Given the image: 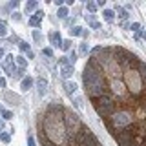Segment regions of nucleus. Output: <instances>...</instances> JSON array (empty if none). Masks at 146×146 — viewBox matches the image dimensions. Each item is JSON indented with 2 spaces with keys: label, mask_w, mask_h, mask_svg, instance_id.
<instances>
[{
  "label": "nucleus",
  "mask_w": 146,
  "mask_h": 146,
  "mask_svg": "<svg viewBox=\"0 0 146 146\" xmlns=\"http://www.w3.org/2000/svg\"><path fill=\"white\" fill-rule=\"evenodd\" d=\"M84 82L86 86L90 88V93L91 95H100L102 93V80H100L99 73L93 71V68L91 66H86V71H84Z\"/></svg>",
  "instance_id": "nucleus-1"
},
{
  "label": "nucleus",
  "mask_w": 146,
  "mask_h": 146,
  "mask_svg": "<svg viewBox=\"0 0 146 146\" xmlns=\"http://www.w3.org/2000/svg\"><path fill=\"white\" fill-rule=\"evenodd\" d=\"M126 84L130 86V90H133V91H139L141 90V80H139V75H137L135 71H128L126 73Z\"/></svg>",
  "instance_id": "nucleus-2"
},
{
  "label": "nucleus",
  "mask_w": 146,
  "mask_h": 146,
  "mask_svg": "<svg viewBox=\"0 0 146 146\" xmlns=\"http://www.w3.org/2000/svg\"><path fill=\"white\" fill-rule=\"evenodd\" d=\"M131 122V115L130 113H115L113 115V124L115 126H126V124H130Z\"/></svg>",
  "instance_id": "nucleus-3"
},
{
  "label": "nucleus",
  "mask_w": 146,
  "mask_h": 146,
  "mask_svg": "<svg viewBox=\"0 0 146 146\" xmlns=\"http://www.w3.org/2000/svg\"><path fill=\"white\" fill-rule=\"evenodd\" d=\"M66 122H68V126H70V130H73V131L79 128V117L71 111H66Z\"/></svg>",
  "instance_id": "nucleus-4"
},
{
  "label": "nucleus",
  "mask_w": 146,
  "mask_h": 146,
  "mask_svg": "<svg viewBox=\"0 0 146 146\" xmlns=\"http://www.w3.org/2000/svg\"><path fill=\"white\" fill-rule=\"evenodd\" d=\"M49 42H51L53 48H62L64 40L60 38V33H58V31H51V33H49Z\"/></svg>",
  "instance_id": "nucleus-5"
},
{
  "label": "nucleus",
  "mask_w": 146,
  "mask_h": 146,
  "mask_svg": "<svg viewBox=\"0 0 146 146\" xmlns=\"http://www.w3.org/2000/svg\"><path fill=\"white\" fill-rule=\"evenodd\" d=\"M36 88H38V95H40V97H44L46 91H48V80L40 77V79L36 80Z\"/></svg>",
  "instance_id": "nucleus-6"
},
{
  "label": "nucleus",
  "mask_w": 146,
  "mask_h": 146,
  "mask_svg": "<svg viewBox=\"0 0 146 146\" xmlns=\"http://www.w3.org/2000/svg\"><path fill=\"white\" fill-rule=\"evenodd\" d=\"M64 90H66V93L73 99V93L77 91V84H75V82H71V80H66V82H64Z\"/></svg>",
  "instance_id": "nucleus-7"
},
{
  "label": "nucleus",
  "mask_w": 146,
  "mask_h": 146,
  "mask_svg": "<svg viewBox=\"0 0 146 146\" xmlns=\"http://www.w3.org/2000/svg\"><path fill=\"white\" fill-rule=\"evenodd\" d=\"M31 88H33V79L26 77V79L22 80V91H29Z\"/></svg>",
  "instance_id": "nucleus-8"
},
{
  "label": "nucleus",
  "mask_w": 146,
  "mask_h": 146,
  "mask_svg": "<svg viewBox=\"0 0 146 146\" xmlns=\"http://www.w3.org/2000/svg\"><path fill=\"white\" fill-rule=\"evenodd\" d=\"M60 71H62L60 75L64 77V79H70V77L73 75V66H66V68H62Z\"/></svg>",
  "instance_id": "nucleus-9"
},
{
  "label": "nucleus",
  "mask_w": 146,
  "mask_h": 146,
  "mask_svg": "<svg viewBox=\"0 0 146 146\" xmlns=\"http://www.w3.org/2000/svg\"><path fill=\"white\" fill-rule=\"evenodd\" d=\"M102 17H104V20H106V22H113V11H111V9H104Z\"/></svg>",
  "instance_id": "nucleus-10"
},
{
  "label": "nucleus",
  "mask_w": 146,
  "mask_h": 146,
  "mask_svg": "<svg viewBox=\"0 0 146 146\" xmlns=\"http://www.w3.org/2000/svg\"><path fill=\"white\" fill-rule=\"evenodd\" d=\"M35 9H36V2L31 0V2L26 4V13H31V11H35Z\"/></svg>",
  "instance_id": "nucleus-11"
},
{
  "label": "nucleus",
  "mask_w": 146,
  "mask_h": 146,
  "mask_svg": "<svg viewBox=\"0 0 146 146\" xmlns=\"http://www.w3.org/2000/svg\"><path fill=\"white\" fill-rule=\"evenodd\" d=\"M88 51H90V46L86 44V42H82L80 48H79V53H80V55H88Z\"/></svg>",
  "instance_id": "nucleus-12"
},
{
  "label": "nucleus",
  "mask_w": 146,
  "mask_h": 146,
  "mask_svg": "<svg viewBox=\"0 0 146 146\" xmlns=\"http://www.w3.org/2000/svg\"><path fill=\"white\" fill-rule=\"evenodd\" d=\"M57 15H58V18H66L68 17V7H58V11H57Z\"/></svg>",
  "instance_id": "nucleus-13"
},
{
  "label": "nucleus",
  "mask_w": 146,
  "mask_h": 146,
  "mask_svg": "<svg viewBox=\"0 0 146 146\" xmlns=\"http://www.w3.org/2000/svg\"><path fill=\"white\" fill-rule=\"evenodd\" d=\"M13 75H15V79H22V80L26 79V77H24V70H22V68H17Z\"/></svg>",
  "instance_id": "nucleus-14"
},
{
  "label": "nucleus",
  "mask_w": 146,
  "mask_h": 146,
  "mask_svg": "<svg viewBox=\"0 0 146 146\" xmlns=\"http://www.w3.org/2000/svg\"><path fill=\"white\" fill-rule=\"evenodd\" d=\"M86 9L90 11V15H93V13L97 11V4H93V2H88V4H86Z\"/></svg>",
  "instance_id": "nucleus-15"
},
{
  "label": "nucleus",
  "mask_w": 146,
  "mask_h": 146,
  "mask_svg": "<svg viewBox=\"0 0 146 146\" xmlns=\"http://www.w3.org/2000/svg\"><path fill=\"white\" fill-rule=\"evenodd\" d=\"M15 60H17V64L22 68V70H24V68H26V64H27V60H26L24 57H15Z\"/></svg>",
  "instance_id": "nucleus-16"
},
{
  "label": "nucleus",
  "mask_w": 146,
  "mask_h": 146,
  "mask_svg": "<svg viewBox=\"0 0 146 146\" xmlns=\"http://www.w3.org/2000/svg\"><path fill=\"white\" fill-rule=\"evenodd\" d=\"M38 24H40V18L36 17V15L29 18V26H33V27H38Z\"/></svg>",
  "instance_id": "nucleus-17"
},
{
  "label": "nucleus",
  "mask_w": 146,
  "mask_h": 146,
  "mask_svg": "<svg viewBox=\"0 0 146 146\" xmlns=\"http://www.w3.org/2000/svg\"><path fill=\"white\" fill-rule=\"evenodd\" d=\"M71 35H73V36H79V35H82V27H80V26L71 27Z\"/></svg>",
  "instance_id": "nucleus-18"
},
{
  "label": "nucleus",
  "mask_w": 146,
  "mask_h": 146,
  "mask_svg": "<svg viewBox=\"0 0 146 146\" xmlns=\"http://www.w3.org/2000/svg\"><path fill=\"white\" fill-rule=\"evenodd\" d=\"M113 91L119 93V95L122 93V84H121V82H113Z\"/></svg>",
  "instance_id": "nucleus-19"
},
{
  "label": "nucleus",
  "mask_w": 146,
  "mask_h": 146,
  "mask_svg": "<svg viewBox=\"0 0 146 146\" xmlns=\"http://www.w3.org/2000/svg\"><path fill=\"white\" fill-rule=\"evenodd\" d=\"M0 36H7V27L4 22H0Z\"/></svg>",
  "instance_id": "nucleus-20"
},
{
  "label": "nucleus",
  "mask_w": 146,
  "mask_h": 146,
  "mask_svg": "<svg viewBox=\"0 0 146 146\" xmlns=\"http://www.w3.org/2000/svg\"><path fill=\"white\" fill-rule=\"evenodd\" d=\"M0 141H2V143H9V141H11V137H9L7 133H4V131H0Z\"/></svg>",
  "instance_id": "nucleus-21"
},
{
  "label": "nucleus",
  "mask_w": 146,
  "mask_h": 146,
  "mask_svg": "<svg viewBox=\"0 0 146 146\" xmlns=\"http://www.w3.org/2000/svg\"><path fill=\"white\" fill-rule=\"evenodd\" d=\"M2 117L6 119V121H11V119H13V113L7 111V110H2Z\"/></svg>",
  "instance_id": "nucleus-22"
},
{
  "label": "nucleus",
  "mask_w": 146,
  "mask_h": 146,
  "mask_svg": "<svg viewBox=\"0 0 146 146\" xmlns=\"http://www.w3.org/2000/svg\"><path fill=\"white\" fill-rule=\"evenodd\" d=\"M18 46H20V49H22V51H31V49H29V44H27V42H24V40H22V42L20 44H18Z\"/></svg>",
  "instance_id": "nucleus-23"
},
{
  "label": "nucleus",
  "mask_w": 146,
  "mask_h": 146,
  "mask_svg": "<svg viewBox=\"0 0 146 146\" xmlns=\"http://www.w3.org/2000/svg\"><path fill=\"white\" fill-rule=\"evenodd\" d=\"M11 18H13L15 22H20V20H22V15H20L18 11H15V13H11Z\"/></svg>",
  "instance_id": "nucleus-24"
},
{
  "label": "nucleus",
  "mask_w": 146,
  "mask_h": 146,
  "mask_svg": "<svg viewBox=\"0 0 146 146\" xmlns=\"http://www.w3.org/2000/svg\"><path fill=\"white\" fill-rule=\"evenodd\" d=\"M33 38L36 40V42H40V40H42V35H40V31H38V29H35V31H33Z\"/></svg>",
  "instance_id": "nucleus-25"
},
{
  "label": "nucleus",
  "mask_w": 146,
  "mask_h": 146,
  "mask_svg": "<svg viewBox=\"0 0 146 146\" xmlns=\"http://www.w3.org/2000/svg\"><path fill=\"white\" fill-rule=\"evenodd\" d=\"M130 29L131 31H139L141 29V24H139V22H131V24H130Z\"/></svg>",
  "instance_id": "nucleus-26"
},
{
  "label": "nucleus",
  "mask_w": 146,
  "mask_h": 146,
  "mask_svg": "<svg viewBox=\"0 0 146 146\" xmlns=\"http://www.w3.org/2000/svg\"><path fill=\"white\" fill-rule=\"evenodd\" d=\"M117 11L121 13V15H119L121 18H128V17H130V15H128V11H124V9H122V7H117Z\"/></svg>",
  "instance_id": "nucleus-27"
},
{
  "label": "nucleus",
  "mask_w": 146,
  "mask_h": 146,
  "mask_svg": "<svg viewBox=\"0 0 146 146\" xmlns=\"http://www.w3.org/2000/svg\"><path fill=\"white\" fill-rule=\"evenodd\" d=\"M70 48H71V40H64V42H62V49H64V51H68Z\"/></svg>",
  "instance_id": "nucleus-28"
},
{
  "label": "nucleus",
  "mask_w": 146,
  "mask_h": 146,
  "mask_svg": "<svg viewBox=\"0 0 146 146\" xmlns=\"http://www.w3.org/2000/svg\"><path fill=\"white\" fill-rule=\"evenodd\" d=\"M42 53L46 55V57H53V49H51V48H44Z\"/></svg>",
  "instance_id": "nucleus-29"
},
{
  "label": "nucleus",
  "mask_w": 146,
  "mask_h": 146,
  "mask_svg": "<svg viewBox=\"0 0 146 146\" xmlns=\"http://www.w3.org/2000/svg\"><path fill=\"white\" fill-rule=\"evenodd\" d=\"M70 60L75 64V60H77V51H70Z\"/></svg>",
  "instance_id": "nucleus-30"
},
{
  "label": "nucleus",
  "mask_w": 146,
  "mask_h": 146,
  "mask_svg": "<svg viewBox=\"0 0 146 146\" xmlns=\"http://www.w3.org/2000/svg\"><path fill=\"white\" fill-rule=\"evenodd\" d=\"M27 146H36V144H35V139H33V135H29V137H27Z\"/></svg>",
  "instance_id": "nucleus-31"
},
{
  "label": "nucleus",
  "mask_w": 146,
  "mask_h": 146,
  "mask_svg": "<svg viewBox=\"0 0 146 146\" xmlns=\"http://www.w3.org/2000/svg\"><path fill=\"white\" fill-rule=\"evenodd\" d=\"M6 84H7V80H6V79H2V77H0V88H6Z\"/></svg>",
  "instance_id": "nucleus-32"
},
{
  "label": "nucleus",
  "mask_w": 146,
  "mask_h": 146,
  "mask_svg": "<svg viewBox=\"0 0 146 146\" xmlns=\"http://www.w3.org/2000/svg\"><path fill=\"white\" fill-rule=\"evenodd\" d=\"M141 73H143V77L146 79V66H141Z\"/></svg>",
  "instance_id": "nucleus-33"
},
{
  "label": "nucleus",
  "mask_w": 146,
  "mask_h": 146,
  "mask_svg": "<svg viewBox=\"0 0 146 146\" xmlns=\"http://www.w3.org/2000/svg\"><path fill=\"white\" fill-rule=\"evenodd\" d=\"M91 27H93V29H99L100 24H99V22H93V24H91Z\"/></svg>",
  "instance_id": "nucleus-34"
},
{
  "label": "nucleus",
  "mask_w": 146,
  "mask_h": 146,
  "mask_svg": "<svg viewBox=\"0 0 146 146\" xmlns=\"http://www.w3.org/2000/svg\"><path fill=\"white\" fill-rule=\"evenodd\" d=\"M27 58H35V53L33 51H27Z\"/></svg>",
  "instance_id": "nucleus-35"
},
{
  "label": "nucleus",
  "mask_w": 146,
  "mask_h": 146,
  "mask_svg": "<svg viewBox=\"0 0 146 146\" xmlns=\"http://www.w3.org/2000/svg\"><path fill=\"white\" fill-rule=\"evenodd\" d=\"M9 7H18V2H17V0H15V2H11V4H9Z\"/></svg>",
  "instance_id": "nucleus-36"
},
{
  "label": "nucleus",
  "mask_w": 146,
  "mask_h": 146,
  "mask_svg": "<svg viewBox=\"0 0 146 146\" xmlns=\"http://www.w3.org/2000/svg\"><path fill=\"white\" fill-rule=\"evenodd\" d=\"M141 36H143V38L146 40V29H143V31H141Z\"/></svg>",
  "instance_id": "nucleus-37"
},
{
  "label": "nucleus",
  "mask_w": 146,
  "mask_h": 146,
  "mask_svg": "<svg viewBox=\"0 0 146 146\" xmlns=\"http://www.w3.org/2000/svg\"><path fill=\"white\" fill-rule=\"evenodd\" d=\"M2 57H4V49L0 48V58H2Z\"/></svg>",
  "instance_id": "nucleus-38"
},
{
  "label": "nucleus",
  "mask_w": 146,
  "mask_h": 146,
  "mask_svg": "<svg viewBox=\"0 0 146 146\" xmlns=\"http://www.w3.org/2000/svg\"><path fill=\"white\" fill-rule=\"evenodd\" d=\"M2 128H4V122H2V121H0V130H2Z\"/></svg>",
  "instance_id": "nucleus-39"
},
{
  "label": "nucleus",
  "mask_w": 146,
  "mask_h": 146,
  "mask_svg": "<svg viewBox=\"0 0 146 146\" xmlns=\"http://www.w3.org/2000/svg\"><path fill=\"white\" fill-rule=\"evenodd\" d=\"M0 111H2V110H0Z\"/></svg>",
  "instance_id": "nucleus-40"
}]
</instances>
